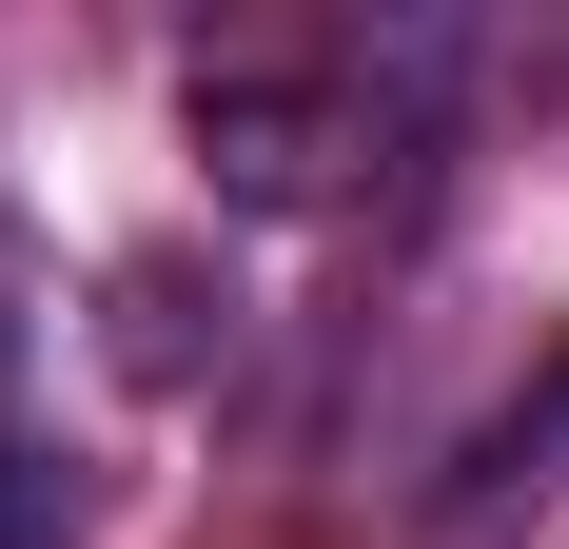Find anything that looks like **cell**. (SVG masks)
Returning a JSON list of instances; mask_svg holds the SVG:
<instances>
[{
	"mask_svg": "<svg viewBox=\"0 0 569 549\" xmlns=\"http://www.w3.org/2000/svg\"><path fill=\"white\" fill-rule=\"evenodd\" d=\"M432 20L412 40H335V59H197V158H217V197H256V217H335V197H373L412 138V99H432Z\"/></svg>",
	"mask_w": 569,
	"mask_h": 549,
	"instance_id": "6da1fadb",
	"label": "cell"
},
{
	"mask_svg": "<svg viewBox=\"0 0 569 549\" xmlns=\"http://www.w3.org/2000/svg\"><path fill=\"white\" fill-rule=\"evenodd\" d=\"M452 491H471V510H530V491H569V353L511 392V412H491V432H471V471H452Z\"/></svg>",
	"mask_w": 569,
	"mask_h": 549,
	"instance_id": "7a4b0ae2",
	"label": "cell"
},
{
	"mask_svg": "<svg viewBox=\"0 0 569 549\" xmlns=\"http://www.w3.org/2000/svg\"><path fill=\"white\" fill-rule=\"evenodd\" d=\"M0 549H79V471L40 432H0Z\"/></svg>",
	"mask_w": 569,
	"mask_h": 549,
	"instance_id": "3957f363",
	"label": "cell"
}]
</instances>
